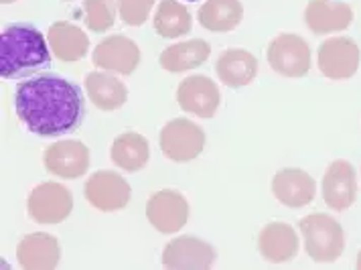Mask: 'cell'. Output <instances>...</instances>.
Here are the masks:
<instances>
[{"label": "cell", "instance_id": "obj_27", "mask_svg": "<svg viewBox=\"0 0 361 270\" xmlns=\"http://www.w3.org/2000/svg\"><path fill=\"white\" fill-rule=\"evenodd\" d=\"M154 2L157 0H118L120 18L130 27H140L150 17V11H152Z\"/></svg>", "mask_w": 361, "mask_h": 270}, {"label": "cell", "instance_id": "obj_20", "mask_svg": "<svg viewBox=\"0 0 361 270\" xmlns=\"http://www.w3.org/2000/svg\"><path fill=\"white\" fill-rule=\"evenodd\" d=\"M217 78L228 87H244L254 82L258 73L256 57L246 49H226L217 59Z\"/></svg>", "mask_w": 361, "mask_h": 270}, {"label": "cell", "instance_id": "obj_29", "mask_svg": "<svg viewBox=\"0 0 361 270\" xmlns=\"http://www.w3.org/2000/svg\"><path fill=\"white\" fill-rule=\"evenodd\" d=\"M357 269H361V252H360V258H357Z\"/></svg>", "mask_w": 361, "mask_h": 270}, {"label": "cell", "instance_id": "obj_11", "mask_svg": "<svg viewBox=\"0 0 361 270\" xmlns=\"http://www.w3.org/2000/svg\"><path fill=\"white\" fill-rule=\"evenodd\" d=\"M92 61L102 71L130 75L140 63V49L124 35H110L104 41H99L98 47L92 53Z\"/></svg>", "mask_w": 361, "mask_h": 270}, {"label": "cell", "instance_id": "obj_10", "mask_svg": "<svg viewBox=\"0 0 361 270\" xmlns=\"http://www.w3.org/2000/svg\"><path fill=\"white\" fill-rule=\"evenodd\" d=\"M147 218L161 234H177L189 220V203L175 189L157 191L147 203Z\"/></svg>", "mask_w": 361, "mask_h": 270}, {"label": "cell", "instance_id": "obj_13", "mask_svg": "<svg viewBox=\"0 0 361 270\" xmlns=\"http://www.w3.org/2000/svg\"><path fill=\"white\" fill-rule=\"evenodd\" d=\"M177 102L187 114L212 118L219 108L221 94L214 80H209L207 75H189L177 87Z\"/></svg>", "mask_w": 361, "mask_h": 270}, {"label": "cell", "instance_id": "obj_15", "mask_svg": "<svg viewBox=\"0 0 361 270\" xmlns=\"http://www.w3.org/2000/svg\"><path fill=\"white\" fill-rule=\"evenodd\" d=\"M18 264L27 270H51L59 264L61 248L57 238L37 232L25 236L17 246Z\"/></svg>", "mask_w": 361, "mask_h": 270}, {"label": "cell", "instance_id": "obj_24", "mask_svg": "<svg viewBox=\"0 0 361 270\" xmlns=\"http://www.w3.org/2000/svg\"><path fill=\"white\" fill-rule=\"evenodd\" d=\"M244 17V6L240 0H205L199 8V23L203 29L214 33L233 31Z\"/></svg>", "mask_w": 361, "mask_h": 270}, {"label": "cell", "instance_id": "obj_8", "mask_svg": "<svg viewBox=\"0 0 361 270\" xmlns=\"http://www.w3.org/2000/svg\"><path fill=\"white\" fill-rule=\"evenodd\" d=\"M214 246L197 236H179L163 250V266L171 270H207L214 266Z\"/></svg>", "mask_w": 361, "mask_h": 270}, {"label": "cell", "instance_id": "obj_14", "mask_svg": "<svg viewBox=\"0 0 361 270\" xmlns=\"http://www.w3.org/2000/svg\"><path fill=\"white\" fill-rule=\"evenodd\" d=\"M357 195L355 169L349 161H335L323 177V200L331 209L343 211L351 207Z\"/></svg>", "mask_w": 361, "mask_h": 270}, {"label": "cell", "instance_id": "obj_5", "mask_svg": "<svg viewBox=\"0 0 361 270\" xmlns=\"http://www.w3.org/2000/svg\"><path fill=\"white\" fill-rule=\"evenodd\" d=\"M29 218L37 223L51 226V223H61L69 218L73 209V195L66 185L61 183H41L31 191L27 200Z\"/></svg>", "mask_w": 361, "mask_h": 270}, {"label": "cell", "instance_id": "obj_12", "mask_svg": "<svg viewBox=\"0 0 361 270\" xmlns=\"http://www.w3.org/2000/svg\"><path fill=\"white\" fill-rule=\"evenodd\" d=\"M43 163L59 179H80L90 169V149L82 140H59L45 149Z\"/></svg>", "mask_w": 361, "mask_h": 270}, {"label": "cell", "instance_id": "obj_22", "mask_svg": "<svg viewBox=\"0 0 361 270\" xmlns=\"http://www.w3.org/2000/svg\"><path fill=\"white\" fill-rule=\"evenodd\" d=\"M212 55V47L207 41L203 39H189L183 43H175L171 47L161 53L159 63L164 71L171 73H180V71H189L199 66H203Z\"/></svg>", "mask_w": 361, "mask_h": 270}, {"label": "cell", "instance_id": "obj_18", "mask_svg": "<svg viewBox=\"0 0 361 270\" xmlns=\"http://www.w3.org/2000/svg\"><path fill=\"white\" fill-rule=\"evenodd\" d=\"M305 20L312 33H337L351 25L353 11L345 2L311 0L305 8Z\"/></svg>", "mask_w": 361, "mask_h": 270}, {"label": "cell", "instance_id": "obj_30", "mask_svg": "<svg viewBox=\"0 0 361 270\" xmlns=\"http://www.w3.org/2000/svg\"><path fill=\"white\" fill-rule=\"evenodd\" d=\"M187 2H197V0H187Z\"/></svg>", "mask_w": 361, "mask_h": 270}, {"label": "cell", "instance_id": "obj_26", "mask_svg": "<svg viewBox=\"0 0 361 270\" xmlns=\"http://www.w3.org/2000/svg\"><path fill=\"white\" fill-rule=\"evenodd\" d=\"M83 20L94 33H106L116 23V0H83Z\"/></svg>", "mask_w": 361, "mask_h": 270}, {"label": "cell", "instance_id": "obj_31", "mask_svg": "<svg viewBox=\"0 0 361 270\" xmlns=\"http://www.w3.org/2000/svg\"><path fill=\"white\" fill-rule=\"evenodd\" d=\"M66 2H71V0H66Z\"/></svg>", "mask_w": 361, "mask_h": 270}, {"label": "cell", "instance_id": "obj_19", "mask_svg": "<svg viewBox=\"0 0 361 270\" xmlns=\"http://www.w3.org/2000/svg\"><path fill=\"white\" fill-rule=\"evenodd\" d=\"M49 47L59 61H80L90 49V37L73 23L59 20L49 27Z\"/></svg>", "mask_w": 361, "mask_h": 270}, {"label": "cell", "instance_id": "obj_9", "mask_svg": "<svg viewBox=\"0 0 361 270\" xmlns=\"http://www.w3.org/2000/svg\"><path fill=\"white\" fill-rule=\"evenodd\" d=\"M360 68V47L349 37H331L319 47V69L329 80H349Z\"/></svg>", "mask_w": 361, "mask_h": 270}, {"label": "cell", "instance_id": "obj_2", "mask_svg": "<svg viewBox=\"0 0 361 270\" xmlns=\"http://www.w3.org/2000/svg\"><path fill=\"white\" fill-rule=\"evenodd\" d=\"M51 68V47L31 23H13L0 39V78L17 80Z\"/></svg>", "mask_w": 361, "mask_h": 270}, {"label": "cell", "instance_id": "obj_3", "mask_svg": "<svg viewBox=\"0 0 361 270\" xmlns=\"http://www.w3.org/2000/svg\"><path fill=\"white\" fill-rule=\"evenodd\" d=\"M305 250L314 262H335L345 248V234L339 221L327 214H311L298 223Z\"/></svg>", "mask_w": 361, "mask_h": 270}, {"label": "cell", "instance_id": "obj_1", "mask_svg": "<svg viewBox=\"0 0 361 270\" xmlns=\"http://www.w3.org/2000/svg\"><path fill=\"white\" fill-rule=\"evenodd\" d=\"M15 110L29 133L55 138L82 126L85 98L78 84L55 73H43L17 85Z\"/></svg>", "mask_w": 361, "mask_h": 270}, {"label": "cell", "instance_id": "obj_7", "mask_svg": "<svg viewBox=\"0 0 361 270\" xmlns=\"http://www.w3.org/2000/svg\"><path fill=\"white\" fill-rule=\"evenodd\" d=\"M85 200L99 211H118L130 202L128 181L114 171H96L85 183Z\"/></svg>", "mask_w": 361, "mask_h": 270}, {"label": "cell", "instance_id": "obj_21", "mask_svg": "<svg viewBox=\"0 0 361 270\" xmlns=\"http://www.w3.org/2000/svg\"><path fill=\"white\" fill-rule=\"evenodd\" d=\"M85 92L94 106L104 112H114L128 100V90L110 71H92L85 78Z\"/></svg>", "mask_w": 361, "mask_h": 270}, {"label": "cell", "instance_id": "obj_4", "mask_svg": "<svg viewBox=\"0 0 361 270\" xmlns=\"http://www.w3.org/2000/svg\"><path fill=\"white\" fill-rule=\"evenodd\" d=\"M159 142L166 159L173 163H189L203 152L205 133L193 120L175 118L164 124Z\"/></svg>", "mask_w": 361, "mask_h": 270}, {"label": "cell", "instance_id": "obj_25", "mask_svg": "<svg viewBox=\"0 0 361 270\" xmlns=\"http://www.w3.org/2000/svg\"><path fill=\"white\" fill-rule=\"evenodd\" d=\"M191 13L177 0H161L154 13V31L163 39H179L191 33Z\"/></svg>", "mask_w": 361, "mask_h": 270}, {"label": "cell", "instance_id": "obj_16", "mask_svg": "<svg viewBox=\"0 0 361 270\" xmlns=\"http://www.w3.org/2000/svg\"><path fill=\"white\" fill-rule=\"evenodd\" d=\"M272 193L286 207H305L314 200V179L302 169H282L272 179Z\"/></svg>", "mask_w": 361, "mask_h": 270}, {"label": "cell", "instance_id": "obj_28", "mask_svg": "<svg viewBox=\"0 0 361 270\" xmlns=\"http://www.w3.org/2000/svg\"><path fill=\"white\" fill-rule=\"evenodd\" d=\"M15 0H2V4H13Z\"/></svg>", "mask_w": 361, "mask_h": 270}, {"label": "cell", "instance_id": "obj_17", "mask_svg": "<svg viewBox=\"0 0 361 270\" xmlns=\"http://www.w3.org/2000/svg\"><path fill=\"white\" fill-rule=\"evenodd\" d=\"M258 250L270 262H288L298 254V236L290 223L272 221L258 236Z\"/></svg>", "mask_w": 361, "mask_h": 270}, {"label": "cell", "instance_id": "obj_23", "mask_svg": "<svg viewBox=\"0 0 361 270\" xmlns=\"http://www.w3.org/2000/svg\"><path fill=\"white\" fill-rule=\"evenodd\" d=\"M110 157H112V163L122 171L136 173L148 165L150 147H148V140L145 136L130 130V133H122L120 136H116Z\"/></svg>", "mask_w": 361, "mask_h": 270}, {"label": "cell", "instance_id": "obj_6", "mask_svg": "<svg viewBox=\"0 0 361 270\" xmlns=\"http://www.w3.org/2000/svg\"><path fill=\"white\" fill-rule=\"evenodd\" d=\"M268 63L284 78H302L311 69V47L298 35L282 33L268 45Z\"/></svg>", "mask_w": 361, "mask_h": 270}]
</instances>
